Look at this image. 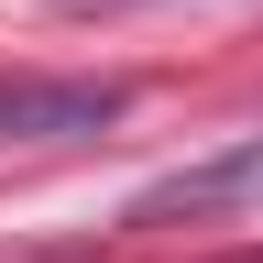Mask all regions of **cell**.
<instances>
[{"label": "cell", "mask_w": 263, "mask_h": 263, "mask_svg": "<svg viewBox=\"0 0 263 263\" xmlns=\"http://www.w3.org/2000/svg\"><path fill=\"white\" fill-rule=\"evenodd\" d=\"M132 110L121 77H0V143H88Z\"/></svg>", "instance_id": "obj_1"}, {"label": "cell", "mask_w": 263, "mask_h": 263, "mask_svg": "<svg viewBox=\"0 0 263 263\" xmlns=\"http://www.w3.org/2000/svg\"><path fill=\"white\" fill-rule=\"evenodd\" d=\"M22 263H88V241H55V252H22Z\"/></svg>", "instance_id": "obj_2"}]
</instances>
